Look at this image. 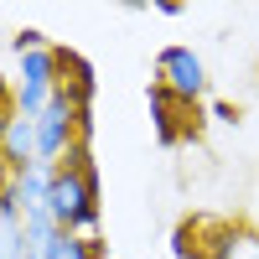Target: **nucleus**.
I'll use <instances>...</instances> for the list:
<instances>
[{
  "mask_svg": "<svg viewBox=\"0 0 259 259\" xmlns=\"http://www.w3.org/2000/svg\"><path fill=\"white\" fill-rule=\"evenodd\" d=\"M47 212L57 228L68 233H99V161H94V145L78 140L68 156H62V166H52V187H47Z\"/></svg>",
  "mask_w": 259,
  "mask_h": 259,
  "instance_id": "nucleus-1",
  "label": "nucleus"
},
{
  "mask_svg": "<svg viewBox=\"0 0 259 259\" xmlns=\"http://www.w3.org/2000/svg\"><path fill=\"white\" fill-rule=\"evenodd\" d=\"M145 104H150V130H156V140H161L166 150H171V145H192V140H202V130H207L202 104H182L161 78H150Z\"/></svg>",
  "mask_w": 259,
  "mask_h": 259,
  "instance_id": "nucleus-2",
  "label": "nucleus"
},
{
  "mask_svg": "<svg viewBox=\"0 0 259 259\" xmlns=\"http://www.w3.org/2000/svg\"><path fill=\"white\" fill-rule=\"evenodd\" d=\"M52 94H57V47L16 57V114L36 119L41 109H47Z\"/></svg>",
  "mask_w": 259,
  "mask_h": 259,
  "instance_id": "nucleus-3",
  "label": "nucleus"
},
{
  "mask_svg": "<svg viewBox=\"0 0 259 259\" xmlns=\"http://www.w3.org/2000/svg\"><path fill=\"white\" fill-rule=\"evenodd\" d=\"M156 78L182 104H202L207 99V68H202V57L192 47H161L156 52Z\"/></svg>",
  "mask_w": 259,
  "mask_h": 259,
  "instance_id": "nucleus-4",
  "label": "nucleus"
},
{
  "mask_svg": "<svg viewBox=\"0 0 259 259\" xmlns=\"http://www.w3.org/2000/svg\"><path fill=\"white\" fill-rule=\"evenodd\" d=\"M57 83L78 99V109H89L94 94H99V73H94V62L73 52V47H57Z\"/></svg>",
  "mask_w": 259,
  "mask_h": 259,
  "instance_id": "nucleus-5",
  "label": "nucleus"
},
{
  "mask_svg": "<svg viewBox=\"0 0 259 259\" xmlns=\"http://www.w3.org/2000/svg\"><path fill=\"white\" fill-rule=\"evenodd\" d=\"M26 259H109V244L99 239H89V233H68V228H57L47 244H36Z\"/></svg>",
  "mask_w": 259,
  "mask_h": 259,
  "instance_id": "nucleus-6",
  "label": "nucleus"
},
{
  "mask_svg": "<svg viewBox=\"0 0 259 259\" xmlns=\"http://www.w3.org/2000/svg\"><path fill=\"white\" fill-rule=\"evenodd\" d=\"M31 161H36V119L16 114L11 130H6V140H0V171L16 177V171H26Z\"/></svg>",
  "mask_w": 259,
  "mask_h": 259,
  "instance_id": "nucleus-7",
  "label": "nucleus"
},
{
  "mask_svg": "<svg viewBox=\"0 0 259 259\" xmlns=\"http://www.w3.org/2000/svg\"><path fill=\"white\" fill-rule=\"evenodd\" d=\"M171 254H177V259H212V254H207V228H202V218L177 223V233H171Z\"/></svg>",
  "mask_w": 259,
  "mask_h": 259,
  "instance_id": "nucleus-8",
  "label": "nucleus"
},
{
  "mask_svg": "<svg viewBox=\"0 0 259 259\" xmlns=\"http://www.w3.org/2000/svg\"><path fill=\"white\" fill-rule=\"evenodd\" d=\"M26 223L21 218H0V259H26Z\"/></svg>",
  "mask_w": 259,
  "mask_h": 259,
  "instance_id": "nucleus-9",
  "label": "nucleus"
},
{
  "mask_svg": "<svg viewBox=\"0 0 259 259\" xmlns=\"http://www.w3.org/2000/svg\"><path fill=\"white\" fill-rule=\"evenodd\" d=\"M41 47H52V41H47V31H36V26H26V31H16V36H11V52H16V57L41 52Z\"/></svg>",
  "mask_w": 259,
  "mask_h": 259,
  "instance_id": "nucleus-10",
  "label": "nucleus"
},
{
  "mask_svg": "<svg viewBox=\"0 0 259 259\" xmlns=\"http://www.w3.org/2000/svg\"><path fill=\"white\" fill-rule=\"evenodd\" d=\"M228 259H259V228H249L244 223V233H239V244H233V254Z\"/></svg>",
  "mask_w": 259,
  "mask_h": 259,
  "instance_id": "nucleus-11",
  "label": "nucleus"
},
{
  "mask_svg": "<svg viewBox=\"0 0 259 259\" xmlns=\"http://www.w3.org/2000/svg\"><path fill=\"white\" fill-rule=\"evenodd\" d=\"M11 119H16V89H11V83H0V140H6Z\"/></svg>",
  "mask_w": 259,
  "mask_h": 259,
  "instance_id": "nucleus-12",
  "label": "nucleus"
},
{
  "mask_svg": "<svg viewBox=\"0 0 259 259\" xmlns=\"http://www.w3.org/2000/svg\"><path fill=\"white\" fill-rule=\"evenodd\" d=\"M73 130H78V140H89V145H94V130H99V119H94V104L73 114Z\"/></svg>",
  "mask_w": 259,
  "mask_h": 259,
  "instance_id": "nucleus-13",
  "label": "nucleus"
},
{
  "mask_svg": "<svg viewBox=\"0 0 259 259\" xmlns=\"http://www.w3.org/2000/svg\"><path fill=\"white\" fill-rule=\"evenodd\" d=\"M207 114H212V119H223V124H233V119H239V109H233L228 99H212V104H207Z\"/></svg>",
  "mask_w": 259,
  "mask_h": 259,
  "instance_id": "nucleus-14",
  "label": "nucleus"
}]
</instances>
